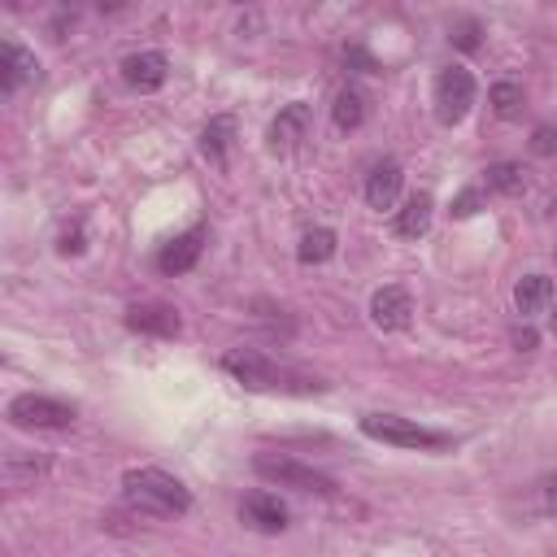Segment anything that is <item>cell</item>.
Masks as SVG:
<instances>
[{"mask_svg": "<svg viewBox=\"0 0 557 557\" xmlns=\"http://www.w3.org/2000/svg\"><path fill=\"white\" fill-rule=\"evenodd\" d=\"M231 139H235V117H213L205 131H200V152L209 157V161H222L226 157V148H231Z\"/></svg>", "mask_w": 557, "mask_h": 557, "instance_id": "obj_18", "label": "cell"}, {"mask_svg": "<svg viewBox=\"0 0 557 557\" xmlns=\"http://www.w3.org/2000/svg\"><path fill=\"white\" fill-rule=\"evenodd\" d=\"M553 331H557V305H553Z\"/></svg>", "mask_w": 557, "mask_h": 557, "instance_id": "obj_29", "label": "cell"}, {"mask_svg": "<svg viewBox=\"0 0 557 557\" xmlns=\"http://www.w3.org/2000/svg\"><path fill=\"white\" fill-rule=\"evenodd\" d=\"M453 39H457V48H466V52H470V48H479V26H474V22H461Z\"/></svg>", "mask_w": 557, "mask_h": 557, "instance_id": "obj_25", "label": "cell"}, {"mask_svg": "<svg viewBox=\"0 0 557 557\" xmlns=\"http://www.w3.org/2000/svg\"><path fill=\"white\" fill-rule=\"evenodd\" d=\"M400 183H405L400 165H396V161H379V165L370 170V178H366V205H370V209H392L396 196H400Z\"/></svg>", "mask_w": 557, "mask_h": 557, "instance_id": "obj_10", "label": "cell"}, {"mask_svg": "<svg viewBox=\"0 0 557 557\" xmlns=\"http://www.w3.org/2000/svg\"><path fill=\"white\" fill-rule=\"evenodd\" d=\"M44 470H48V461H44V457H35V453H22V448H13V453L4 457V479H9L13 487H22V483H35Z\"/></svg>", "mask_w": 557, "mask_h": 557, "instance_id": "obj_20", "label": "cell"}, {"mask_svg": "<svg viewBox=\"0 0 557 557\" xmlns=\"http://www.w3.org/2000/svg\"><path fill=\"white\" fill-rule=\"evenodd\" d=\"M331 117H335V126H339V131H357V126L366 122V96H361L357 87H344V91H335Z\"/></svg>", "mask_w": 557, "mask_h": 557, "instance_id": "obj_17", "label": "cell"}, {"mask_svg": "<svg viewBox=\"0 0 557 557\" xmlns=\"http://www.w3.org/2000/svg\"><path fill=\"white\" fill-rule=\"evenodd\" d=\"M222 370L235 374L244 387H257V392H300V396H309V392L326 387L313 374H300V370H292V366H283L265 352H252V348H231L222 357Z\"/></svg>", "mask_w": 557, "mask_h": 557, "instance_id": "obj_2", "label": "cell"}, {"mask_svg": "<svg viewBox=\"0 0 557 557\" xmlns=\"http://www.w3.org/2000/svg\"><path fill=\"white\" fill-rule=\"evenodd\" d=\"M239 518L252 527V531H265V535H278L287 527V505L270 492H248L244 505H239Z\"/></svg>", "mask_w": 557, "mask_h": 557, "instance_id": "obj_8", "label": "cell"}, {"mask_svg": "<svg viewBox=\"0 0 557 557\" xmlns=\"http://www.w3.org/2000/svg\"><path fill=\"white\" fill-rule=\"evenodd\" d=\"M252 470L278 487H296V492H318V496H335V479H326L322 470L296 461V457H283V453H257L252 457Z\"/></svg>", "mask_w": 557, "mask_h": 557, "instance_id": "obj_3", "label": "cell"}, {"mask_svg": "<svg viewBox=\"0 0 557 557\" xmlns=\"http://www.w3.org/2000/svg\"><path fill=\"white\" fill-rule=\"evenodd\" d=\"M474 209H479V191H474V187H470V191H461V196L453 200V213H457V218H470Z\"/></svg>", "mask_w": 557, "mask_h": 557, "instance_id": "obj_26", "label": "cell"}, {"mask_svg": "<svg viewBox=\"0 0 557 557\" xmlns=\"http://www.w3.org/2000/svg\"><path fill=\"white\" fill-rule=\"evenodd\" d=\"M527 187V170L518 161H496L487 165V191H500V196H518Z\"/></svg>", "mask_w": 557, "mask_h": 557, "instance_id": "obj_21", "label": "cell"}, {"mask_svg": "<svg viewBox=\"0 0 557 557\" xmlns=\"http://www.w3.org/2000/svg\"><path fill=\"white\" fill-rule=\"evenodd\" d=\"M409 313H413V300H409V292L405 287H379L374 296H370V322L379 326V331H400V326H409Z\"/></svg>", "mask_w": 557, "mask_h": 557, "instance_id": "obj_7", "label": "cell"}, {"mask_svg": "<svg viewBox=\"0 0 557 557\" xmlns=\"http://www.w3.org/2000/svg\"><path fill=\"white\" fill-rule=\"evenodd\" d=\"M200 248H205V231H200V226H191L187 235H178V239L157 257L161 274H187V270L200 261Z\"/></svg>", "mask_w": 557, "mask_h": 557, "instance_id": "obj_11", "label": "cell"}, {"mask_svg": "<svg viewBox=\"0 0 557 557\" xmlns=\"http://www.w3.org/2000/svg\"><path fill=\"white\" fill-rule=\"evenodd\" d=\"M35 57L26 52V48H17V44H0V87L4 91H17L26 78H35Z\"/></svg>", "mask_w": 557, "mask_h": 557, "instance_id": "obj_13", "label": "cell"}, {"mask_svg": "<svg viewBox=\"0 0 557 557\" xmlns=\"http://www.w3.org/2000/svg\"><path fill=\"white\" fill-rule=\"evenodd\" d=\"M9 422L26 426V431H61V426L74 422V405L39 396V392H22V396L9 400Z\"/></svg>", "mask_w": 557, "mask_h": 557, "instance_id": "obj_4", "label": "cell"}, {"mask_svg": "<svg viewBox=\"0 0 557 557\" xmlns=\"http://www.w3.org/2000/svg\"><path fill=\"white\" fill-rule=\"evenodd\" d=\"M126 326L144 331V335H178L183 322L170 305H135V309H126Z\"/></svg>", "mask_w": 557, "mask_h": 557, "instance_id": "obj_12", "label": "cell"}, {"mask_svg": "<svg viewBox=\"0 0 557 557\" xmlns=\"http://www.w3.org/2000/svg\"><path fill=\"white\" fill-rule=\"evenodd\" d=\"M487 100H492L496 117H518L522 113V87L518 83H492Z\"/></svg>", "mask_w": 557, "mask_h": 557, "instance_id": "obj_22", "label": "cell"}, {"mask_svg": "<svg viewBox=\"0 0 557 557\" xmlns=\"http://www.w3.org/2000/svg\"><path fill=\"white\" fill-rule=\"evenodd\" d=\"M361 431L370 440H383V444H396V448H440L444 435L409 422V418H396V413H366L361 418Z\"/></svg>", "mask_w": 557, "mask_h": 557, "instance_id": "obj_5", "label": "cell"}, {"mask_svg": "<svg viewBox=\"0 0 557 557\" xmlns=\"http://www.w3.org/2000/svg\"><path fill=\"white\" fill-rule=\"evenodd\" d=\"M431 196L426 191H418V196H409L405 200V209L396 213V235H405V239H418V235H426V226H431Z\"/></svg>", "mask_w": 557, "mask_h": 557, "instance_id": "obj_15", "label": "cell"}, {"mask_svg": "<svg viewBox=\"0 0 557 557\" xmlns=\"http://www.w3.org/2000/svg\"><path fill=\"white\" fill-rule=\"evenodd\" d=\"M470 104H474V78H470V70H461V65L440 70L435 74V117L444 126H453V122H461L470 113Z\"/></svg>", "mask_w": 557, "mask_h": 557, "instance_id": "obj_6", "label": "cell"}, {"mask_svg": "<svg viewBox=\"0 0 557 557\" xmlns=\"http://www.w3.org/2000/svg\"><path fill=\"white\" fill-rule=\"evenodd\" d=\"M531 152L535 157H557V126L553 122H544V126L531 131Z\"/></svg>", "mask_w": 557, "mask_h": 557, "instance_id": "obj_23", "label": "cell"}, {"mask_svg": "<svg viewBox=\"0 0 557 557\" xmlns=\"http://www.w3.org/2000/svg\"><path fill=\"white\" fill-rule=\"evenodd\" d=\"M540 496H544L540 500V513H557V470L540 479Z\"/></svg>", "mask_w": 557, "mask_h": 557, "instance_id": "obj_24", "label": "cell"}, {"mask_svg": "<svg viewBox=\"0 0 557 557\" xmlns=\"http://www.w3.org/2000/svg\"><path fill=\"white\" fill-rule=\"evenodd\" d=\"M548 300H553V283H548L544 274H527V278H518V287H513V305H518V313H540Z\"/></svg>", "mask_w": 557, "mask_h": 557, "instance_id": "obj_16", "label": "cell"}, {"mask_svg": "<svg viewBox=\"0 0 557 557\" xmlns=\"http://www.w3.org/2000/svg\"><path fill=\"white\" fill-rule=\"evenodd\" d=\"M305 126H309V109L296 100V104H287L278 117H274V126H270V148H292L296 139H305Z\"/></svg>", "mask_w": 557, "mask_h": 557, "instance_id": "obj_14", "label": "cell"}, {"mask_svg": "<svg viewBox=\"0 0 557 557\" xmlns=\"http://www.w3.org/2000/svg\"><path fill=\"white\" fill-rule=\"evenodd\" d=\"M165 74H170V61H165L161 52H131V57L122 61V78H126V87H135V91H157V87L165 83Z\"/></svg>", "mask_w": 557, "mask_h": 557, "instance_id": "obj_9", "label": "cell"}, {"mask_svg": "<svg viewBox=\"0 0 557 557\" xmlns=\"http://www.w3.org/2000/svg\"><path fill=\"white\" fill-rule=\"evenodd\" d=\"M513 344H518V348H535V331H531V326L513 331Z\"/></svg>", "mask_w": 557, "mask_h": 557, "instance_id": "obj_27", "label": "cell"}, {"mask_svg": "<svg viewBox=\"0 0 557 557\" xmlns=\"http://www.w3.org/2000/svg\"><path fill=\"white\" fill-rule=\"evenodd\" d=\"M331 252H335V231L313 226V231H305V235H300L296 257H300L305 265H322V261H331Z\"/></svg>", "mask_w": 557, "mask_h": 557, "instance_id": "obj_19", "label": "cell"}, {"mask_svg": "<svg viewBox=\"0 0 557 557\" xmlns=\"http://www.w3.org/2000/svg\"><path fill=\"white\" fill-rule=\"evenodd\" d=\"M78 248H83V244H78V231H74V235H65V239H61V252H78Z\"/></svg>", "mask_w": 557, "mask_h": 557, "instance_id": "obj_28", "label": "cell"}, {"mask_svg": "<svg viewBox=\"0 0 557 557\" xmlns=\"http://www.w3.org/2000/svg\"><path fill=\"white\" fill-rule=\"evenodd\" d=\"M122 500L135 509V513H152V518H178L191 509V492L157 470V466H139V470H126L122 474Z\"/></svg>", "mask_w": 557, "mask_h": 557, "instance_id": "obj_1", "label": "cell"}]
</instances>
